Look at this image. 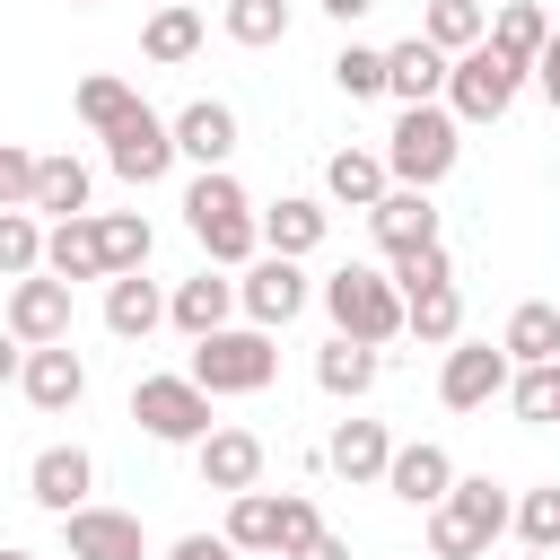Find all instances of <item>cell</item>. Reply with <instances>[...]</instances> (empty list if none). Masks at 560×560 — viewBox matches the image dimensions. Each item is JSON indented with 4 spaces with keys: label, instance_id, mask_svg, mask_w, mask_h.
I'll use <instances>...</instances> for the list:
<instances>
[{
    "label": "cell",
    "instance_id": "obj_1",
    "mask_svg": "<svg viewBox=\"0 0 560 560\" xmlns=\"http://www.w3.org/2000/svg\"><path fill=\"white\" fill-rule=\"evenodd\" d=\"M184 228L201 236V254H210L219 271H245V262L262 254V228H254V201H245V184H236L228 166H201V175L184 184Z\"/></svg>",
    "mask_w": 560,
    "mask_h": 560
},
{
    "label": "cell",
    "instance_id": "obj_2",
    "mask_svg": "<svg viewBox=\"0 0 560 560\" xmlns=\"http://www.w3.org/2000/svg\"><path fill=\"white\" fill-rule=\"evenodd\" d=\"M508 508H516V499H508L490 472H455L446 499L429 508V551H438V560H481V551L508 534Z\"/></svg>",
    "mask_w": 560,
    "mask_h": 560
},
{
    "label": "cell",
    "instance_id": "obj_3",
    "mask_svg": "<svg viewBox=\"0 0 560 560\" xmlns=\"http://www.w3.org/2000/svg\"><path fill=\"white\" fill-rule=\"evenodd\" d=\"M376 158H385V175H394V184L429 192V184H446V175H455V158H464V122H455L446 105H402Z\"/></svg>",
    "mask_w": 560,
    "mask_h": 560
},
{
    "label": "cell",
    "instance_id": "obj_4",
    "mask_svg": "<svg viewBox=\"0 0 560 560\" xmlns=\"http://www.w3.org/2000/svg\"><path fill=\"white\" fill-rule=\"evenodd\" d=\"M210 402L219 394H262L271 376H280V350H271V332L262 324H219V332H201L192 341V368H184Z\"/></svg>",
    "mask_w": 560,
    "mask_h": 560
},
{
    "label": "cell",
    "instance_id": "obj_5",
    "mask_svg": "<svg viewBox=\"0 0 560 560\" xmlns=\"http://www.w3.org/2000/svg\"><path fill=\"white\" fill-rule=\"evenodd\" d=\"M324 315H332V332L385 350V341L402 332V289H394V271H376V262H341V271L324 280Z\"/></svg>",
    "mask_w": 560,
    "mask_h": 560
},
{
    "label": "cell",
    "instance_id": "obj_6",
    "mask_svg": "<svg viewBox=\"0 0 560 560\" xmlns=\"http://www.w3.org/2000/svg\"><path fill=\"white\" fill-rule=\"evenodd\" d=\"M516 96H525V61H508V52L481 35V44H464V52L446 61V96H438V105H446L455 122H499Z\"/></svg>",
    "mask_w": 560,
    "mask_h": 560
},
{
    "label": "cell",
    "instance_id": "obj_7",
    "mask_svg": "<svg viewBox=\"0 0 560 560\" xmlns=\"http://www.w3.org/2000/svg\"><path fill=\"white\" fill-rule=\"evenodd\" d=\"M131 420L158 438V446H201L219 420H210V394L192 376H140L131 385Z\"/></svg>",
    "mask_w": 560,
    "mask_h": 560
},
{
    "label": "cell",
    "instance_id": "obj_8",
    "mask_svg": "<svg viewBox=\"0 0 560 560\" xmlns=\"http://www.w3.org/2000/svg\"><path fill=\"white\" fill-rule=\"evenodd\" d=\"M236 306H245V324L280 332V324L306 315V271H298L289 254H254V262L236 271Z\"/></svg>",
    "mask_w": 560,
    "mask_h": 560
},
{
    "label": "cell",
    "instance_id": "obj_9",
    "mask_svg": "<svg viewBox=\"0 0 560 560\" xmlns=\"http://www.w3.org/2000/svg\"><path fill=\"white\" fill-rule=\"evenodd\" d=\"M508 376H516V359L499 350V341H446V368H438V402L446 411H481L490 394H508Z\"/></svg>",
    "mask_w": 560,
    "mask_h": 560
},
{
    "label": "cell",
    "instance_id": "obj_10",
    "mask_svg": "<svg viewBox=\"0 0 560 560\" xmlns=\"http://www.w3.org/2000/svg\"><path fill=\"white\" fill-rule=\"evenodd\" d=\"M105 166H114L122 184H158V175L175 166V131H166V114L131 105V114L105 131Z\"/></svg>",
    "mask_w": 560,
    "mask_h": 560
},
{
    "label": "cell",
    "instance_id": "obj_11",
    "mask_svg": "<svg viewBox=\"0 0 560 560\" xmlns=\"http://www.w3.org/2000/svg\"><path fill=\"white\" fill-rule=\"evenodd\" d=\"M61 542H70V560H149L140 516L131 508H96V499L61 516Z\"/></svg>",
    "mask_w": 560,
    "mask_h": 560
},
{
    "label": "cell",
    "instance_id": "obj_12",
    "mask_svg": "<svg viewBox=\"0 0 560 560\" xmlns=\"http://www.w3.org/2000/svg\"><path fill=\"white\" fill-rule=\"evenodd\" d=\"M26 350L35 341H70V280H52V271H26V280H9V315H0Z\"/></svg>",
    "mask_w": 560,
    "mask_h": 560
},
{
    "label": "cell",
    "instance_id": "obj_13",
    "mask_svg": "<svg viewBox=\"0 0 560 560\" xmlns=\"http://www.w3.org/2000/svg\"><path fill=\"white\" fill-rule=\"evenodd\" d=\"M18 394H26L35 411H70V402L88 394V359H79L70 341H35V350L18 359Z\"/></svg>",
    "mask_w": 560,
    "mask_h": 560
},
{
    "label": "cell",
    "instance_id": "obj_14",
    "mask_svg": "<svg viewBox=\"0 0 560 560\" xmlns=\"http://www.w3.org/2000/svg\"><path fill=\"white\" fill-rule=\"evenodd\" d=\"M368 236H376L385 254H420V245H438V210H429V192L385 184V192L368 201Z\"/></svg>",
    "mask_w": 560,
    "mask_h": 560
},
{
    "label": "cell",
    "instance_id": "obj_15",
    "mask_svg": "<svg viewBox=\"0 0 560 560\" xmlns=\"http://www.w3.org/2000/svg\"><path fill=\"white\" fill-rule=\"evenodd\" d=\"M254 228H262V254H289V262H306V254L332 236V210H324V201H306V192H280L271 210H254Z\"/></svg>",
    "mask_w": 560,
    "mask_h": 560
},
{
    "label": "cell",
    "instance_id": "obj_16",
    "mask_svg": "<svg viewBox=\"0 0 560 560\" xmlns=\"http://www.w3.org/2000/svg\"><path fill=\"white\" fill-rule=\"evenodd\" d=\"M26 490H35V508L70 516V508H88V490H96V455H88V446H44V455L26 464Z\"/></svg>",
    "mask_w": 560,
    "mask_h": 560
},
{
    "label": "cell",
    "instance_id": "obj_17",
    "mask_svg": "<svg viewBox=\"0 0 560 560\" xmlns=\"http://www.w3.org/2000/svg\"><path fill=\"white\" fill-rule=\"evenodd\" d=\"M446 481H455V455H446L438 438H411V446H394V455H385V490H394L402 508H438V499H446Z\"/></svg>",
    "mask_w": 560,
    "mask_h": 560
},
{
    "label": "cell",
    "instance_id": "obj_18",
    "mask_svg": "<svg viewBox=\"0 0 560 560\" xmlns=\"http://www.w3.org/2000/svg\"><path fill=\"white\" fill-rule=\"evenodd\" d=\"M446 61H455V52H438L429 35L385 44V96H402V105H438V96H446Z\"/></svg>",
    "mask_w": 560,
    "mask_h": 560
},
{
    "label": "cell",
    "instance_id": "obj_19",
    "mask_svg": "<svg viewBox=\"0 0 560 560\" xmlns=\"http://www.w3.org/2000/svg\"><path fill=\"white\" fill-rule=\"evenodd\" d=\"M166 131H175V158H192V166H228L236 158V114L219 96H192L184 114H166Z\"/></svg>",
    "mask_w": 560,
    "mask_h": 560
},
{
    "label": "cell",
    "instance_id": "obj_20",
    "mask_svg": "<svg viewBox=\"0 0 560 560\" xmlns=\"http://www.w3.org/2000/svg\"><path fill=\"white\" fill-rule=\"evenodd\" d=\"M44 271L52 280H105V236H96V210H70V219H52L44 228Z\"/></svg>",
    "mask_w": 560,
    "mask_h": 560
},
{
    "label": "cell",
    "instance_id": "obj_21",
    "mask_svg": "<svg viewBox=\"0 0 560 560\" xmlns=\"http://www.w3.org/2000/svg\"><path fill=\"white\" fill-rule=\"evenodd\" d=\"M236 315V280L210 262V271H192V280H175V298H166V324L184 332V341H201V332H219Z\"/></svg>",
    "mask_w": 560,
    "mask_h": 560
},
{
    "label": "cell",
    "instance_id": "obj_22",
    "mask_svg": "<svg viewBox=\"0 0 560 560\" xmlns=\"http://www.w3.org/2000/svg\"><path fill=\"white\" fill-rule=\"evenodd\" d=\"M192 464H201V490H254L262 481V438L254 429H210L201 446H192Z\"/></svg>",
    "mask_w": 560,
    "mask_h": 560
},
{
    "label": "cell",
    "instance_id": "obj_23",
    "mask_svg": "<svg viewBox=\"0 0 560 560\" xmlns=\"http://www.w3.org/2000/svg\"><path fill=\"white\" fill-rule=\"evenodd\" d=\"M376 376H385V350H368V341H350V332H332V341L315 350V385H324L332 402L376 394Z\"/></svg>",
    "mask_w": 560,
    "mask_h": 560
},
{
    "label": "cell",
    "instance_id": "obj_24",
    "mask_svg": "<svg viewBox=\"0 0 560 560\" xmlns=\"http://www.w3.org/2000/svg\"><path fill=\"white\" fill-rule=\"evenodd\" d=\"M166 324V298H158V280H140V271H114L105 280V332L114 341H149Z\"/></svg>",
    "mask_w": 560,
    "mask_h": 560
},
{
    "label": "cell",
    "instance_id": "obj_25",
    "mask_svg": "<svg viewBox=\"0 0 560 560\" xmlns=\"http://www.w3.org/2000/svg\"><path fill=\"white\" fill-rule=\"evenodd\" d=\"M402 332H411V341H429V350H446V341L464 332V289H455V280L402 289Z\"/></svg>",
    "mask_w": 560,
    "mask_h": 560
},
{
    "label": "cell",
    "instance_id": "obj_26",
    "mask_svg": "<svg viewBox=\"0 0 560 560\" xmlns=\"http://www.w3.org/2000/svg\"><path fill=\"white\" fill-rule=\"evenodd\" d=\"M385 455H394L385 420H341L332 446H324V472H341V481H385Z\"/></svg>",
    "mask_w": 560,
    "mask_h": 560
},
{
    "label": "cell",
    "instance_id": "obj_27",
    "mask_svg": "<svg viewBox=\"0 0 560 560\" xmlns=\"http://www.w3.org/2000/svg\"><path fill=\"white\" fill-rule=\"evenodd\" d=\"M140 52H149V61H166V70H175V61H192V52H201V9H192V0H158V9H149V26H140Z\"/></svg>",
    "mask_w": 560,
    "mask_h": 560
},
{
    "label": "cell",
    "instance_id": "obj_28",
    "mask_svg": "<svg viewBox=\"0 0 560 560\" xmlns=\"http://www.w3.org/2000/svg\"><path fill=\"white\" fill-rule=\"evenodd\" d=\"M499 350H508L516 368H534V359H560V306H551V298H525V306L508 315Z\"/></svg>",
    "mask_w": 560,
    "mask_h": 560
},
{
    "label": "cell",
    "instance_id": "obj_29",
    "mask_svg": "<svg viewBox=\"0 0 560 560\" xmlns=\"http://www.w3.org/2000/svg\"><path fill=\"white\" fill-rule=\"evenodd\" d=\"M385 184H394V175H385V158H376V149H332V166H324V192H332L341 210H368Z\"/></svg>",
    "mask_w": 560,
    "mask_h": 560
},
{
    "label": "cell",
    "instance_id": "obj_30",
    "mask_svg": "<svg viewBox=\"0 0 560 560\" xmlns=\"http://www.w3.org/2000/svg\"><path fill=\"white\" fill-rule=\"evenodd\" d=\"M542 35H551V18H542V0H499V9H490V44H499L508 61H525V70H534V52H542Z\"/></svg>",
    "mask_w": 560,
    "mask_h": 560
},
{
    "label": "cell",
    "instance_id": "obj_31",
    "mask_svg": "<svg viewBox=\"0 0 560 560\" xmlns=\"http://www.w3.org/2000/svg\"><path fill=\"white\" fill-rule=\"evenodd\" d=\"M26 210H52V219H70V210H88V166L70 158V149H52V158H35V201Z\"/></svg>",
    "mask_w": 560,
    "mask_h": 560
},
{
    "label": "cell",
    "instance_id": "obj_32",
    "mask_svg": "<svg viewBox=\"0 0 560 560\" xmlns=\"http://www.w3.org/2000/svg\"><path fill=\"white\" fill-rule=\"evenodd\" d=\"M219 534H228L236 551H280V499H271V490H236Z\"/></svg>",
    "mask_w": 560,
    "mask_h": 560
},
{
    "label": "cell",
    "instance_id": "obj_33",
    "mask_svg": "<svg viewBox=\"0 0 560 560\" xmlns=\"http://www.w3.org/2000/svg\"><path fill=\"white\" fill-rule=\"evenodd\" d=\"M420 35H429L438 52H464V44L490 35V9H481V0H429V9H420Z\"/></svg>",
    "mask_w": 560,
    "mask_h": 560
},
{
    "label": "cell",
    "instance_id": "obj_34",
    "mask_svg": "<svg viewBox=\"0 0 560 560\" xmlns=\"http://www.w3.org/2000/svg\"><path fill=\"white\" fill-rule=\"evenodd\" d=\"M70 105H79V122L105 140V131H114V122L140 105V88H131V79H114V70H96V79H79V96H70Z\"/></svg>",
    "mask_w": 560,
    "mask_h": 560
},
{
    "label": "cell",
    "instance_id": "obj_35",
    "mask_svg": "<svg viewBox=\"0 0 560 560\" xmlns=\"http://www.w3.org/2000/svg\"><path fill=\"white\" fill-rule=\"evenodd\" d=\"M508 402H516V420H560V359H534V368H516L508 376Z\"/></svg>",
    "mask_w": 560,
    "mask_h": 560
},
{
    "label": "cell",
    "instance_id": "obj_36",
    "mask_svg": "<svg viewBox=\"0 0 560 560\" xmlns=\"http://www.w3.org/2000/svg\"><path fill=\"white\" fill-rule=\"evenodd\" d=\"M508 525H516V542H525V551H560V481L525 490V499L508 508Z\"/></svg>",
    "mask_w": 560,
    "mask_h": 560
},
{
    "label": "cell",
    "instance_id": "obj_37",
    "mask_svg": "<svg viewBox=\"0 0 560 560\" xmlns=\"http://www.w3.org/2000/svg\"><path fill=\"white\" fill-rule=\"evenodd\" d=\"M332 88H341L350 105L385 96V44H341V52H332Z\"/></svg>",
    "mask_w": 560,
    "mask_h": 560
},
{
    "label": "cell",
    "instance_id": "obj_38",
    "mask_svg": "<svg viewBox=\"0 0 560 560\" xmlns=\"http://www.w3.org/2000/svg\"><path fill=\"white\" fill-rule=\"evenodd\" d=\"M96 236H105V280L149 262V219H140V210H105V219H96Z\"/></svg>",
    "mask_w": 560,
    "mask_h": 560
},
{
    "label": "cell",
    "instance_id": "obj_39",
    "mask_svg": "<svg viewBox=\"0 0 560 560\" xmlns=\"http://www.w3.org/2000/svg\"><path fill=\"white\" fill-rule=\"evenodd\" d=\"M26 271H44V228L35 210H0V280H26Z\"/></svg>",
    "mask_w": 560,
    "mask_h": 560
},
{
    "label": "cell",
    "instance_id": "obj_40",
    "mask_svg": "<svg viewBox=\"0 0 560 560\" xmlns=\"http://www.w3.org/2000/svg\"><path fill=\"white\" fill-rule=\"evenodd\" d=\"M228 35L236 44H289V0H228Z\"/></svg>",
    "mask_w": 560,
    "mask_h": 560
},
{
    "label": "cell",
    "instance_id": "obj_41",
    "mask_svg": "<svg viewBox=\"0 0 560 560\" xmlns=\"http://www.w3.org/2000/svg\"><path fill=\"white\" fill-rule=\"evenodd\" d=\"M26 201H35V149L0 140V210H26Z\"/></svg>",
    "mask_w": 560,
    "mask_h": 560
},
{
    "label": "cell",
    "instance_id": "obj_42",
    "mask_svg": "<svg viewBox=\"0 0 560 560\" xmlns=\"http://www.w3.org/2000/svg\"><path fill=\"white\" fill-rule=\"evenodd\" d=\"M306 534H324V516H315V499H306V490H280V551H298Z\"/></svg>",
    "mask_w": 560,
    "mask_h": 560
},
{
    "label": "cell",
    "instance_id": "obj_43",
    "mask_svg": "<svg viewBox=\"0 0 560 560\" xmlns=\"http://www.w3.org/2000/svg\"><path fill=\"white\" fill-rule=\"evenodd\" d=\"M525 79H534V88L551 96V114H560V26L542 35V52H534V70H525Z\"/></svg>",
    "mask_w": 560,
    "mask_h": 560
},
{
    "label": "cell",
    "instance_id": "obj_44",
    "mask_svg": "<svg viewBox=\"0 0 560 560\" xmlns=\"http://www.w3.org/2000/svg\"><path fill=\"white\" fill-rule=\"evenodd\" d=\"M166 560H245V551H236L228 534H184V542H175Z\"/></svg>",
    "mask_w": 560,
    "mask_h": 560
},
{
    "label": "cell",
    "instance_id": "obj_45",
    "mask_svg": "<svg viewBox=\"0 0 560 560\" xmlns=\"http://www.w3.org/2000/svg\"><path fill=\"white\" fill-rule=\"evenodd\" d=\"M280 560H350V542H341V534H306V542L280 551Z\"/></svg>",
    "mask_w": 560,
    "mask_h": 560
},
{
    "label": "cell",
    "instance_id": "obj_46",
    "mask_svg": "<svg viewBox=\"0 0 560 560\" xmlns=\"http://www.w3.org/2000/svg\"><path fill=\"white\" fill-rule=\"evenodd\" d=\"M315 9H324V18H332V26H359V18H368V9H376V0H315Z\"/></svg>",
    "mask_w": 560,
    "mask_h": 560
},
{
    "label": "cell",
    "instance_id": "obj_47",
    "mask_svg": "<svg viewBox=\"0 0 560 560\" xmlns=\"http://www.w3.org/2000/svg\"><path fill=\"white\" fill-rule=\"evenodd\" d=\"M18 359H26V341H18V332H9V324H0V385H9V376H18Z\"/></svg>",
    "mask_w": 560,
    "mask_h": 560
},
{
    "label": "cell",
    "instance_id": "obj_48",
    "mask_svg": "<svg viewBox=\"0 0 560 560\" xmlns=\"http://www.w3.org/2000/svg\"><path fill=\"white\" fill-rule=\"evenodd\" d=\"M0 560H35V551H18V542H0Z\"/></svg>",
    "mask_w": 560,
    "mask_h": 560
},
{
    "label": "cell",
    "instance_id": "obj_49",
    "mask_svg": "<svg viewBox=\"0 0 560 560\" xmlns=\"http://www.w3.org/2000/svg\"><path fill=\"white\" fill-rule=\"evenodd\" d=\"M516 560H560V551H516Z\"/></svg>",
    "mask_w": 560,
    "mask_h": 560
},
{
    "label": "cell",
    "instance_id": "obj_50",
    "mask_svg": "<svg viewBox=\"0 0 560 560\" xmlns=\"http://www.w3.org/2000/svg\"><path fill=\"white\" fill-rule=\"evenodd\" d=\"M70 9H96V0H70Z\"/></svg>",
    "mask_w": 560,
    "mask_h": 560
}]
</instances>
